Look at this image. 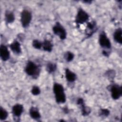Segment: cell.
<instances>
[{
  "instance_id": "8",
  "label": "cell",
  "mask_w": 122,
  "mask_h": 122,
  "mask_svg": "<svg viewBox=\"0 0 122 122\" xmlns=\"http://www.w3.org/2000/svg\"><path fill=\"white\" fill-rule=\"evenodd\" d=\"M98 28L96 22L95 20H92L90 22H87L86 27L85 34L86 38L91 37L97 30Z\"/></svg>"
},
{
  "instance_id": "17",
  "label": "cell",
  "mask_w": 122,
  "mask_h": 122,
  "mask_svg": "<svg viewBox=\"0 0 122 122\" xmlns=\"http://www.w3.org/2000/svg\"><path fill=\"white\" fill-rule=\"evenodd\" d=\"M57 65L56 63L52 62H49L46 65V70L49 73L54 72L57 69Z\"/></svg>"
},
{
  "instance_id": "4",
  "label": "cell",
  "mask_w": 122,
  "mask_h": 122,
  "mask_svg": "<svg viewBox=\"0 0 122 122\" xmlns=\"http://www.w3.org/2000/svg\"><path fill=\"white\" fill-rule=\"evenodd\" d=\"M32 19V14L27 9H24L20 13V23L22 27L27 28L30 24Z\"/></svg>"
},
{
  "instance_id": "24",
  "label": "cell",
  "mask_w": 122,
  "mask_h": 122,
  "mask_svg": "<svg viewBox=\"0 0 122 122\" xmlns=\"http://www.w3.org/2000/svg\"><path fill=\"white\" fill-rule=\"evenodd\" d=\"M106 75L110 79H113L115 77V71L113 70H109L106 72Z\"/></svg>"
},
{
  "instance_id": "20",
  "label": "cell",
  "mask_w": 122,
  "mask_h": 122,
  "mask_svg": "<svg viewBox=\"0 0 122 122\" xmlns=\"http://www.w3.org/2000/svg\"><path fill=\"white\" fill-rule=\"evenodd\" d=\"M74 58V54L71 51H67L64 54V58L67 62L71 61Z\"/></svg>"
},
{
  "instance_id": "11",
  "label": "cell",
  "mask_w": 122,
  "mask_h": 122,
  "mask_svg": "<svg viewBox=\"0 0 122 122\" xmlns=\"http://www.w3.org/2000/svg\"><path fill=\"white\" fill-rule=\"evenodd\" d=\"M29 115L30 117L35 120L39 121L41 118V115L39 109L34 106H31L29 109Z\"/></svg>"
},
{
  "instance_id": "22",
  "label": "cell",
  "mask_w": 122,
  "mask_h": 122,
  "mask_svg": "<svg viewBox=\"0 0 122 122\" xmlns=\"http://www.w3.org/2000/svg\"><path fill=\"white\" fill-rule=\"evenodd\" d=\"M110 113V112L108 109H101L99 111V115L102 117H108Z\"/></svg>"
},
{
  "instance_id": "3",
  "label": "cell",
  "mask_w": 122,
  "mask_h": 122,
  "mask_svg": "<svg viewBox=\"0 0 122 122\" xmlns=\"http://www.w3.org/2000/svg\"><path fill=\"white\" fill-rule=\"evenodd\" d=\"M89 17L90 16L88 13L83 9L80 8L77 11L75 17V22L77 26H79L80 25L86 22L88 20Z\"/></svg>"
},
{
  "instance_id": "23",
  "label": "cell",
  "mask_w": 122,
  "mask_h": 122,
  "mask_svg": "<svg viewBox=\"0 0 122 122\" xmlns=\"http://www.w3.org/2000/svg\"><path fill=\"white\" fill-rule=\"evenodd\" d=\"M30 92L32 95H33L34 96H37L40 94L41 89L39 86L34 85L32 87Z\"/></svg>"
},
{
  "instance_id": "16",
  "label": "cell",
  "mask_w": 122,
  "mask_h": 122,
  "mask_svg": "<svg viewBox=\"0 0 122 122\" xmlns=\"http://www.w3.org/2000/svg\"><path fill=\"white\" fill-rule=\"evenodd\" d=\"M15 17L14 13L10 11L7 10L5 13V20L7 23H12L14 22Z\"/></svg>"
},
{
  "instance_id": "18",
  "label": "cell",
  "mask_w": 122,
  "mask_h": 122,
  "mask_svg": "<svg viewBox=\"0 0 122 122\" xmlns=\"http://www.w3.org/2000/svg\"><path fill=\"white\" fill-rule=\"evenodd\" d=\"M80 106H81V114L83 116H86L89 115L90 114V113L91 112V108L85 105L84 103H82V104L80 105Z\"/></svg>"
},
{
  "instance_id": "10",
  "label": "cell",
  "mask_w": 122,
  "mask_h": 122,
  "mask_svg": "<svg viewBox=\"0 0 122 122\" xmlns=\"http://www.w3.org/2000/svg\"><path fill=\"white\" fill-rule=\"evenodd\" d=\"M0 57L4 61H7L10 58V52L8 47L3 44H1L0 46Z\"/></svg>"
},
{
  "instance_id": "21",
  "label": "cell",
  "mask_w": 122,
  "mask_h": 122,
  "mask_svg": "<svg viewBox=\"0 0 122 122\" xmlns=\"http://www.w3.org/2000/svg\"><path fill=\"white\" fill-rule=\"evenodd\" d=\"M32 45L33 48L37 50H40L42 48V42L37 39L33 40Z\"/></svg>"
},
{
  "instance_id": "25",
  "label": "cell",
  "mask_w": 122,
  "mask_h": 122,
  "mask_svg": "<svg viewBox=\"0 0 122 122\" xmlns=\"http://www.w3.org/2000/svg\"><path fill=\"white\" fill-rule=\"evenodd\" d=\"M84 103V101L83 100V99L81 98H79L77 99V104L78 105H79V106L81 104H82V103Z\"/></svg>"
},
{
  "instance_id": "14",
  "label": "cell",
  "mask_w": 122,
  "mask_h": 122,
  "mask_svg": "<svg viewBox=\"0 0 122 122\" xmlns=\"http://www.w3.org/2000/svg\"><path fill=\"white\" fill-rule=\"evenodd\" d=\"M122 30L121 28H118L116 29L113 34V38L114 40L117 42L121 44L122 43Z\"/></svg>"
},
{
  "instance_id": "19",
  "label": "cell",
  "mask_w": 122,
  "mask_h": 122,
  "mask_svg": "<svg viewBox=\"0 0 122 122\" xmlns=\"http://www.w3.org/2000/svg\"><path fill=\"white\" fill-rule=\"evenodd\" d=\"M8 112L2 106L0 108V120L1 121H4L8 117Z\"/></svg>"
},
{
  "instance_id": "26",
  "label": "cell",
  "mask_w": 122,
  "mask_h": 122,
  "mask_svg": "<svg viewBox=\"0 0 122 122\" xmlns=\"http://www.w3.org/2000/svg\"><path fill=\"white\" fill-rule=\"evenodd\" d=\"M63 112H65V113H67L68 112H69V110H68V109L67 108H64L63 109Z\"/></svg>"
},
{
  "instance_id": "13",
  "label": "cell",
  "mask_w": 122,
  "mask_h": 122,
  "mask_svg": "<svg viewBox=\"0 0 122 122\" xmlns=\"http://www.w3.org/2000/svg\"><path fill=\"white\" fill-rule=\"evenodd\" d=\"M65 78L66 80L69 82H74L77 79L76 74L71 71L69 69L66 68L65 70Z\"/></svg>"
},
{
  "instance_id": "2",
  "label": "cell",
  "mask_w": 122,
  "mask_h": 122,
  "mask_svg": "<svg viewBox=\"0 0 122 122\" xmlns=\"http://www.w3.org/2000/svg\"><path fill=\"white\" fill-rule=\"evenodd\" d=\"M53 92L57 103L61 104L66 102V97L64 92V89L61 84L57 82L54 83L53 86Z\"/></svg>"
},
{
  "instance_id": "27",
  "label": "cell",
  "mask_w": 122,
  "mask_h": 122,
  "mask_svg": "<svg viewBox=\"0 0 122 122\" xmlns=\"http://www.w3.org/2000/svg\"><path fill=\"white\" fill-rule=\"evenodd\" d=\"M83 2H85V3H86L90 4L91 2H92V1H91V0H84Z\"/></svg>"
},
{
  "instance_id": "9",
  "label": "cell",
  "mask_w": 122,
  "mask_h": 122,
  "mask_svg": "<svg viewBox=\"0 0 122 122\" xmlns=\"http://www.w3.org/2000/svg\"><path fill=\"white\" fill-rule=\"evenodd\" d=\"M24 111L23 106L20 103L14 105L12 107V113L14 118H20Z\"/></svg>"
},
{
  "instance_id": "1",
  "label": "cell",
  "mask_w": 122,
  "mask_h": 122,
  "mask_svg": "<svg viewBox=\"0 0 122 122\" xmlns=\"http://www.w3.org/2000/svg\"><path fill=\"white\" fill-rule=\"evenodd\" d=\"M25 73L33 79H37L41 72L40 66L31 61H28L24 68Z\"/></svg>"
},
{
  "instance_id": "5",
  "label": "cell",
  "mask_w": 122,
  "mask_h": 122,
  "mask_svg": "<svg viewBox=\"0 0 122 122\" xmlns=\"http://www.w3.org/2000/svg\"><path fill=\"white\" fill-rule=\"evenodd\" d=\"M52 31L54 34L58 36L61 40H64L67 37L66 30L59 22H56L53 25Z\"/></svg>"
},
{
  "instance_id": "7",
  "label": "cell",
  "mask_w": 122,
  "mask_h": 122,
  "mask_svg": "<svg viewBox=\"0 0 122 122\" xmlns=\"http://www.w3.org/2000/svg\"><path fill=\"white\" fill-rule=\"evenodd\" d=\"M110 91L112 98L115 100L120 99L122 95V87L117 84H113L110 86Z\"/></svg>"
},
{
  "instance_id": "6",
  "label": "cell",
  "mask_w": 122,
  "mask_h": 122,
  "mask_svg": "<svg viewBox=\"0 0 122 122\" xmlns=\"http://www.w3.org/2000/svg\"><path fill=\"white\" fill-rule=\"evenodd\" d=\"M99 43L101 47L104 49V50L111 49L112 44L111 41L108 38L106 33L104 31H102L99 35Z\"/></svg>"
},
{
  "instance_id": "15",
  "label": "cell",
  "mask_w": 122,
  "mask_h": 122,
  "mask_svg": "<svg viewBox=\"0 0 122 122\" xmlns=\"http://www.w3.org/2000/svg\"><path fill=\"white\" fill-rule=\"evenodd\" d=\"M53 46L52 43L48 40H44L42 42V48L45 51L51 52L52 50Z\"/></svg>"
},
{
  "instance_id": "12",
  "label": "cell",
  "mask_w": 122,
  "mask_h": 122,
  "mask_svg": "<svg viewBox=\"0 0 122 122\" xmlns=\"http://www.w3.org/2000/svg\"><path fill=\"white\" fill-rule=\"evenodd\" d=\"M10 50L15 54H19L21 53V48L20 43L19 41L14 40L10 45Z\"/></svg>"
}]
</instances>
